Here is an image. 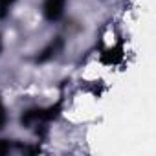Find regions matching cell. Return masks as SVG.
I'll list each match as a JSON object with an SVG mask.
<instances>
[{
  "label": "cell",
  "instance_id": "cell-4",
  "mask_svg": "<svg viewBox=\"0 0 156 156\" xmlns=\"http://www.w3.org/2000/svg\"><path fill=\"white\" fill-rule=\"evenodd\" d=\"M62 44H64V42H62V39H61V37L53 39V41H51V42H50V44H48V46H46V48L37 55V62H46V61L53 59V57L62 50Z\"/></svg>",
  "mask_w": 156,
  "mask_h": 156
},
{
  "label": "cell",
  "instance_id": "cell-3",
  "mask_svg": "<svg viewBox=\"0 0 156 156\" xmlns=\"http://www.w3.org/2000/svg\"><path fill=\"white\" fill-rule=\"evenodd\" d=\"M123 55H125L123 53V46L116 44V46H110V48L103 50L101 55H99V61L103 64H107V66H114V64H119L123 61Z\"/></svg>",
  "mask_w": 156,
  "mask_h": 156
},
{
  "label": "cell",
  "instance_id": "cell-1",
  "mask_svg": "<svg viewBox=\"0 0 156 156\" xmlns=\"http://www.w3.org/2000/svg\"><path fill=\"white\" fill-rule=\"evenodd\" d=\"M61 110H62L61 103H55V105L46 107V108H31V110L22 114L20 123L24 127H42L44 123H50L55 118H59Z\"/></svg>",
  "mask_w": 156,
  "mask_h": 156
},
{
  "label": "cell",
  "instance_id": "cell-2",
  "mask_svg": "<svg viewBox=\"0 0 156 156\" xmlns=\"http://www.w3.org/2000/svg\"><path fill=\"white\" fill-rule=\"evenodd\" d=\"M64 6H66V0H46V2H44V8H42L44 17H46L50 22L59 20V19L62 17V13H64Z\"/></svg>",
  "mask_w": 156,
  "mask_h": 156
},
{
  "label": "cell",
  "instance_id": "cell-5",
  "mask_svg": "<svg viewBox=\"0 0 156 156\" xmlns=\"http://www.w3.org/2000/svg\"><path fill=\"white\" fill-rule=\"evenodd\" d=\"M13 2H15V0H0V19L6 17V13H8V9H9V6Z\"/></svg>",
  "mask_w": 156,
  "mask_h": 156
},
{
  "label": "cell",
  "instance_id": "cell-6",
  "mask_svg": "<svg viewBox=\"0 0 156 156\" xmlns=\"http://www.w3.org/2000/svg\"><path fill=\"white\" fill-rule=\"evenodd\" d=\"M11 151V143L8 140H0V154H6Z\"/></svg>",
  "mask_w": 156,
  "mask_h": 156
},
{
  "label": "cell",
  "instance_id": "cell-7",
  "mask_svg": "<svg viewBox=\"0 0 156 156\" xmlns=\"http://www.w3.org/2000/svg\"><path fill=\"white\" fill-rule=\"evenodd\" d=\"M4 123H6V108H4L2 101H0V129L4 127Z\"/></svg>",
  "mask_w": 156,
  "mask_h": 156
}]
</instances>
